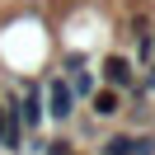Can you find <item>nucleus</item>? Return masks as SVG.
I'll list each match as a JSON object with an SVG mask.
<instances>
[{"mask_svg":"<svg viewBox=\"0 0 155 155\" xmlns=\"http://www.w3.org/2000/svg\"><path fill=\"white\" fill-rule=\"evenodd\" d=\"M42 113H47L52 122H61V127L75 117V89H71L61 75H47V108H42Z\"/></svg>","mask_w":155,"mask_h":155,"instance_id":"1","label":"nucleus"},{"mask_svg":"<svg viewBox=\"0 0 155 155\" xmlns=\"http://www.w3.org/2000/svg\"><path fill=\"white\" fill-rule=\"evenodd\" d=\"M99 75H104L108 89H122V94H127V89L136 85V61L127 57V52H108V57L99 61Z\"/></svg>","mask_w":155,"mask_h":155,"instance_id":"2","label":"nucleus"},{"mask_svg":"<svg viewBox=\"0 0 155 155\" xmlns=\"http://www.w3.org/2000/svg\"><path fill=\"white\" fill-rule=\"evenodd\" d=\"M122 89H108V85H94V94H89V117H99V122H113L117 113H122Z\"/></svg>","mask_w":155,"mask_h":155,"instance_id":"3","label":"nucleus"},{"mask_svg":"<svg viewBox=\"0 0 155 155\" xmlns=\"http://www.w3.org/2000/svg\"><path fill=\"white\" fill-rule=\"evenodd\" d=\"M132 38H136V66H150V61H155V28H146V33H132Z\"/></svg>","mask_w":155,"mask_h":155,"instance_id":"4","label":"nucleus"},{"mask_svg":"<svg viewBox=\"0 0 155 155\" xmlns=\"http://www.w3.org/2000/svg\"><path fill=\"white\" fill-rule=\"evenodd\" d=\"M104 155H136V136H132V132L108 136V141H104Z\"/></svg>","mask_w":155,"mask_h":155,"instance_id":"5","label":"nucleus"},{"mask_svg":"<svg viewBox=\"0 0 155 155\" xmlns=\"http://www.w3.org/2000/svg\"><path fill=\"white\" fill-rule=\"evenodd\" d=\"M61 66H66V80L80 75V71H89V57L85 52H61Z\"/></svg>","mask_w":155,"mask_h":155,"instance_id":"6","label":"nucleus"},{"mask_svg":"<svg viewBox=\"0 0 155 155\" xmlns=\"http://www.w3.org/2000/svg\"><path fill=\"white\" fill-rule=\"evenodd\" d=\"M42 155H75L71 141H42Z\"/></svg>","mask_w":155,"mask_h":155,"instance_id":"7","label":"nucleus"}]
</instances>
